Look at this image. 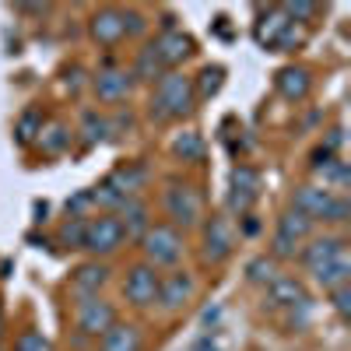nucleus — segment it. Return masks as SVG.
I'll list each match as a JSON object with an SVG mask.
<instances>
[{"instance_id": "obj_31", "label": "nucleus", "mask_w": 351, "mask_h": 351, "mask_svg": "<svg viewBox=\"0 0 351 351\" xmlns=\"http://www.w3.org/2000/svg\"><path fill=\"white\" fill-rule=\"evenodd\" d=\"M246 274H250V281H256V285H271V281L278 278V263H274V256H256L250 267H246Z\"/></svg>"}, {"instance_id": "obj_4", "label": "nucleus", "mask_w": 351, "mask_h": 351, "mask_svg": "<svg viewBox=\"0 0 351 351\" xmlns=\"http://www.w3.org/2000/svg\"><path fill=\"white\" fill-rule=\"evenodd\" d=\"M123 225L116 215H95V218H88L84 225V246L88 253H95V256H109L123 246Z\"/></svg>"}, {"instance_id": "obj_1", "label": "nucleus", "mask_w": 351, "mask_h": 351, "mask_svg": "<svg viewBox=\"0 0 351 351\" xmlns=\"http://www.w3.org/2000/svg\"><path fill=\"white\" fill-rule=\"evenodd\" d=\"M193 112V77L186 74H162L155 99H152V120L165 123V120H183V116Z\"/></svg>"}, {"instance_id": "obj_21", "label": "nucleus", "mask_w": 351, "mask_h": 351, "mask_svg": "<svg viewBox=\"0 0 351 351\" xmlns=\"http://www.w3.org/2000/svg\"><path fill=\"white\" fill-rule=\"evenodd\" d=\"M109 281V267L106 263H81V267L74 271V278H71V285H74V291L81 299H92V295H99V288Z\"/></svg>"}, {"instance_id": "obj_35", "label": "nucleus", "mask_w": 351, "mask_h": 351, "mask_svg": "<svg viewBox=\"0 0 351 351\" xmlns=\"http://www.w3.org/2000/svg\"><path fill=\"white\" fill-rule=\"evenodd\" d=\"M330 299H334V309H337L341 316L351 313V288H348V285H344V288H334V291H330Z\"/></svg>"}, {"instance_id": "obj_36", "label": "nucleus", "mask_w": 351, "mask_h": 351, "mask_svg": "<svg viewBox=\"0 0 351 351\" xmlns=\"http://www.w3.org/2000/svg\"><path fill=\"white\" fill-rule=\"evenodd\" d=\"M193 351H218V348H215V341H211V337H204V341H197V344H193Z\"/></svg>"}, {"instance_id": "obj_24", "label": "nucleus", "mask_w": 351, "mask_h": 351, "mask_svg": "<svg viewBox=\"0 0 351 351\" xmlns=\"http://www.w3.org/2000/svg\"><path fill=\"white\" fill-rule=\"evenodd\" d=\"M36 144L43 148V155H64V152H67V144H71V130H67V123H56V120H53V123H43Z\"/></svg>"}, {"instance_id": "obj_12", "label": "nucleus", "mask_w": 351, "mask_h": 351, "mask_svg": "<svg viewBox=\"0 0 351 351\" xmlns=\"http://www.w3.org/2000/svg\"><path fill=\"white\" fill-rule=\"evenodd\" d=\"M334 190L327 186H299L295 190V200H291V211L306 215L309 221H327L330 208H334Z\"/></svg>"}, {"instance_id": "obj_25", "label": "nucleus", "mask_w": 351, "mask_h": 351, "mask_svg": "<svg viewBox=\"0 0 351 351\" xmlns=\"http://www.w3.org/2000/svg\"><path fill=\"white\" fill-rule=\"evenodd\" d=\"M165 74V67H162V60H158V53H155V43H148L141 53H137V60H134V71H130V77L134 81H158Z\"/></svg>"}, {"instance_id": "obj_10", "label": "nucleus", "mask_w": 351, "mask_h": 351, "mask_svg": "<svg viewBox=\"0 0 351 351\" xmlns=\"http://www.w3.org/2000/svg\"><path fill=\"white\" fill-rule=\"evenodd\" d=\"M112 324H116V309H112V302L92 295V299H84V302L77 306V327H81L84 337H102Z\"/></svg>"}, {"instance_id": "obj_32", "label": "nucleus", "mask_w": 351, "mask_h": 351, "mask_svg": "<svg viewBox=\"0 0 351 351\" xmlns=\"http://www.w3.org/2000/svg\"><path fill=\"white\" fill-rule=\"evenodd\" d=\"M14 351H53V344L39 330H21L14 341Z\"/></svg>"}, {"instance_id": "obj_27", "label": "nucleus", "mask_w": 351, "mask_h": 351, "mask_svg": "<svg viewBox=\"0 0 351 351\" xmlns=\"http://www.w3.org/2000/svg\"><path fill=\"white\" fill-rule=\"evenodd\" d=\"M225 84V67H204L197 84H193V99H215Z\"/></svg>"}, {"instance_id": "obj_13", "label": "nucleus", "mask_w": 351, "mask_h": 351, "mask_svg": "<svg viewBox=\"0 0 351 351\" xmlns=\"http://www.w3.org/2000/svg\"><path fill=\"white\" fill-rule=\"evenodd\" d=\"M92 88H95L99 102H106V106H116V102H123V99L130 95L134 77H130L123 67H102V71L95 74Z\"/></svg>"}, {"instance_id": "obj_23", "label": "nucleus", "mask_w": 351, "mask_h": 351, "mask_svg": "<svg viewBox=\"0 0 351 351\" xmlns=\"http://www.w3.org/2000/svg\"><path fill=\"white\" fill-rule=\"evenodd\" d=\"M316 285L324 288V291H334V288H344L348 278H351V260H348V250L341 256H334L330 263H324V267H316L313 271Z\"/></svg>"}, {"instance_id": "obj_15", "label": "nucleus", "mask_w": 351, "mask_h": 351, "mask_svg": "<svg viewBox=\"0 0 351 351\" xmlns=\"http://www.w3.org/2000/svg\"><path fill=\"white\" fill-rule=\"evenodd\" d=\"M155 53H158L162 67L169 71V67H176V64H183L186 56L193 53V39H190L186 32H180V28H172V32H162V36L155 39Z\"/></svg>"}, {"instance_id": "obj_17", "label": "nucleus", "mask_w": 351, "mask_h": 351, "mask_svg": "<svg viewBox=\"0 0 351 351\" xmlns=\"http://www.w3.org/2000/svg\"><path fill=\"white\" fill-rule=\"evenodd\" d=\"M274 88H278V95L288 99V102H302L309 95V88H313V77L306 67H281L278 77H274Z\"/></svg>"}, {"instance_id": "obj_19", "label": "nucleus", "mask_w": 351, "mask_h": 351, "mask_svg": "<svg viewBox=\"0 0 351 351\" xmlns=\"http://www.w3.org/2000/svg\"><path fill=\"white\" fill-rule=\"evenodd\" d=\"M285 28H288V18L281 8H267V11H260L256 18V28H253V36L263 49H278V39L285 36Z\"/></svg>"}, {"instance_id": "obj_18", "label": "nucleus", "mask_w": 351, "mask_h": 351, "mask_svg": "<svg viewBox=\"0 0 351 351\" xmlns=\"http://www.w3.org/2000/svg\"><path fill=\"white\" fill-rule=\"evenodd\" d=\"M116 218H120V225H123V236L127 239H141L144 232H148V225H152V218H148V204H144L141 197H127L123 200V208L116 211Z\"/></svg>"}, {"instance_id": "obj_3", "label": "nucleus", "mask_w": 351, "mask_h": 351, "mask_svg": "<svg viewBox=\"0 0 351 351\" xmlns=\"http://www.w3.org/2000/svg\"><path fill=\"white\" fill-rule=\"evenodd\" d=\"M316 221H309L306 215L299 211H285L278 218V228H274V239H271V253L274 260H288V256H295V250L309 239V232H313Z\"/></svg>"}, {"instance_id": "obj_26", "label": "nucleus", "mask_w": 351, "mask_h": 351, "mask_svg": "<svg viewBox=\"0 0 351 351\" xmlns=\"http://www.w3.org/2000/svg\"><path fill=\"white\" fill-rule=\"evenodd\" d=\"M43 123H46V116H43L39 109H25V112L18 116V123H14V144H21V148L36 144V137H39Z\"/></svg>"}, {"instance_id": "obj_34", "label": "nucleus", "mask_w": 351, "mask_h": 351, "mask_svg": "<svg viewBox=\"0 0 351 351\" xmlns=\"http://www.w3.org/2000/svg\"><path fill=\"white\" fill-rule=\"evenodd\" d=\"M348 215H351V204H348L344 193H337V197H334V208H330V215H327V221H330V225H341V221H348Z\"/></svg>"}, {"instance_id": "obj_20", "label": "nucleus", "mask_w": 351, "mask_h": 351, "mask_svg": "<svg viewBox=\"0 0 351 351\" xmlns=\"http://www.w3.org/2000/svg\"><path fill=\"white\" fill-rule=\"evenodd\" d=\"M348 246H344V239L341 236H319V239H313L306 250H302V263H306V271L313 274L316 267H324V263H330L334 256H341Z\"/></svg>"}, {"instance_id": "obj_7", "label": "nucleus", "mask_w": 351, "mask_h": 351, "mask_svg": "<svg viewBox=\"0 0 351 351\" xmlns=\"http://www.w3.org/2000/svg\"><path fill=\"white\" fill-rule=\"evenodd\" d=\"M228 186H232L228 190V208L236 211L239 218L250 215L253 200L260 193V172L250 169V165H236V169H232V176H228Z\"/></svg>"}, {"instance_id": "obj_28", "label": "nucleus", "mask_w": 351, "mask_h": 351, "mask_svg": "<svg viewBox=\"0 0 351 351\" xmlns=\"http://www.w3.org/2000/svg\"><path fill=\"white\" fill-rule=\"evenodd\" d=\"M172 152L180 155L183 162H200V158H204V141H200V134L186 130V134H180V137H176Z\"/></svg>"}, {"instance_id": "obj_29", "label": "nucleus", "mask_w": 351, "mask_h": 351, "mask_svg": "<svg viewBox=\"0 0 351 351\" xmlns=\"http://www.w3.org/2000/svg\"><path fill=\"white\" fill-rule=\"evenodd\" d=\"M81 134H84L88 144H99V141H106V134H109V120H106V116H99L95 109H88V112L81 116Z\"/></svg>"}, {"instance_id": "obj_22", "label": "nucleus", "mask_w": 351, "mask_h": 351, "mask_svg": "<svg viewBox=\"0 0 351 351\" xmlns=\"http://www.w3.org/2000/svg\"><path fill=\"white\" fill-rule=\"evenodd\" d=\"M102 351H144V337L134 324H116L102 334Z\"/></svg>"}, {"instance_id": "obj_33", "label": "nucleus", "mask_w": 351, "mask_h": 351, "mask_svg": "<svg viewBox=\"0 0 351 351\" xmlns=\"http://www.w3.org/2000/svg\"><path fill=\"white\" fill-rule=\"evenodd\" d=\"M95 208V197H92V190H81V193H74L71 200H67V215L71 218H88V211Z\"/></svg>"}, {"instance_id": "obj_5", "label": "nucleus", "mask_w": 351, "mask_h": 351, "mask_svg": "<svg viewBox=\"0 0 351 351\" xmlns=\"http://www.w3.org/2000/svg\"><path fill=\"white\" fill-rule=\"evenodd\" d=\"M165 215L172 218V228L183 225V228H193L200 225L204 218V204H200V193L186 183H169L165 190Z\"/></svg>"}, {"instance_id": "obj_14", "label": "nucleus", "mask_w": 351, "mask_h": 351, "mask_svg": "<svg viewBox=\"0 0 351 351\" xmlns=\"http://www.w3.org/2000/svg\"><path fill=\"white\" fill-rule=\"evenodd\" d=\"M267 306L271 309H306L309 306V295L299 278H274L267 285Z\"/></svg>"}, {"instance_id": "obj_2", "label": "nucleus", "mask_w": 351, "mask_h": 351, "mask_svg": "<svg viewBox=\"0 0 351 351\" xmlns=\"http://www.w3.org/2000/svg\"><path fill=\"white\" fill-rule=\"evenodd\" d=\"M141 243V253H144V263H152V267H176V263L183 260L186 253V243L180 236V228H172V225H148V232L137 239Z\"/></svg>"}, {"instance_id": "obj_6", "label": "nucleus", "mask_w": 351, "mask_h": 351, "mask_svg": "<svg viewBox=\"0 0 351 351\" xmlns=\"http://www.w3.org/2000/svg\"><path fill=\"white\" fill-rule=\"evenodd\" d=\"M158 285H162V274L152 267V263H134L130 274H127V281H123V295H127L130 306L148 309V306H155V299H158Z\"/></svg>"}, {"instance_id": "obj_9", "label": "nucleus", "mask_w": 351, "mask_h": 351, "mask_svg": "<svg viewBox=\"0 0 351 351\" xmlns=\"http://www.w3.org/2000/svg\"><path fill=\"white\" fill-rule=\"evenodd\" d=\"M193 291H197V285H193V278H190L186 271H172V274L162 278V285H158V299H155V302H158L165 313H180V309L190 306Z\"/></svg>"}, {"instance_id": "obj_8", "label": "nucleus", "mask_w": 351, "mask_h": 351, "mask_svg": "<svg viewBox=\"0 0 351 351\" xmlns=\"http://www.w3.org/2000/svg\"><path fill=\"white\" fill-rule=\"evenodd\" d=\"M88 32H92V39L99 46H120L127 39V11L120 8H99L92 14V21H88Z\"/></svg>"}, {"instance_id": "obj_11", "label": "nucleus", "mask_w": 351, "mask_h": 351, "mask_svg": "<svg viewBox=\"0 0 351 351\" xmlns=\"http://www.w3.org/2000/svg\"><path fill=\"white\" fill-rule=\"evenodd\" d=\"M232 246H236V232H232V221L225 215H215L208 221V228H204V260H211V263H221Z\"/></svg>"}, {"instance_id": "obj_37", "label": "nucleus", "mask_w": 351, "mask_h": 351, "mask_svg": "<svg viewBox=\"0 0 351 351\" xmlns=\"http://www.w3.org/2000/svg\"><path fill=\"white\" fill-rule=\"evenodd\" d=\"M0 337H4V309H0Z\"/></svg>"}, {"instance_id": "obj_30", "label": "nucleus", "mask_w": 351, "mask_h": 351, "mask_svg": "<svg viewBox=\"0 0 351 351\" xmlns=\"http://www.w3.org/2000/svg\"><path fill=\"white\" fill-rule=\"evenodd\" d=\"M84 225H88V218H67L64 221V228H60V246H67V250H81L84 246Z\"/></svg>"}, {"instance_id": "obj_16", "label": "nucleus", "mask_w": 351, "mask_h": 351, "mask_svg": "<svg viewBox=\"0 0 351 351\" xmlns=\"http://www.w3.org/2000/svg\"><path fill=\"white\" fill-rule=\"evenodd\" d=\"M106 186H112L120 197H137L144 186H148V169H144L141 162H127V165H120V169L109 172Z\"/></svg>"}]
</instances>
